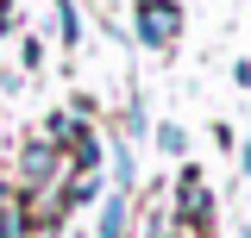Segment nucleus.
<instances>
[{
  "instance_id": "7ed1b4c3",
  "label": "nucleus",
  "mask_w": 251,
  "mask_h": 238,
  "mask_svg": "<svg viewBox=\"0 0 251 238\" xmlns=\"http://www.w3.org/2000/svg\"><path fill=\"white\" fill-rule=\"evenodd\" d=\"M50 169H57V150H50V144H31L25 150V182H44Z\"/></svg>"
},
{
  "instance_id": "f257e3e1",
  "label": "nucleus",
  "mask_w": 251,
  "mask_h": 238,
  "mask_svg": "<svg viewBox=\"0 0 251 238\" xmlns=\"http://www.w3.org/2000/svg\"><path fill=\"white\" fill-rule=\"evenodd\" d=\"M176 31H182V6L176 0H138V38L151 50H170Z\"/></svg>"
},
{
  "instance_id": "39448f33",
  "label": "nucleus",
  "mask_w": 251,
  "mask_h": 238,
  "mask_svg": "<svg viewBox=\"0 0 251 238\" xmlns=\"http://www.w3.org/2000/svg\"><path fill=\"white\" fill-rule=\"evenodd\" d=\"M0 25H13V0H0Z\"/></svg>"
},
{
  "instance_id": "423d86ee",
  "label": "nucleus",
  "mask_w": 251,
  "mask_h": 238,
  "mask_svg": "<svg viewBox=\"0 0 251 238\" xmlns=\"http://www.w3.org/2000/svg\"><path fill=\"white\" fill-rule=\"evenodd\" d=\"M239 238H251V226H245V232H239Z\"/></svg>"
},
{
  "instance_id": "f03ea898",
  "label": "nucleus",
  "mask_w": 251,
  "mask_h": 238,
  "mask_svg": "<svg viewBox=\"0 0 251 238\" xmlns=\"http://www.w3.org/2000/svg\"><path fill=\"white\" fill-rule=\"evenodd\" d=\"M176 207H182L188 219H195V226H201V219H207V207H214V201H207V182L195 176V169H188V176L176 182Z\"/></svg>"
},
{
  "instance_id": "20e7f679",
  "label": "nucleus",
  "mask_w": 251,
  "mask_h": 238,
  "mask_svg": "<svg viewBox=\"0 0 251 238\" xmlns=\"http://www.w3.org/2000/svg\"><path fill=\"white\" fill-rule=\"evenodd\" d=\"M126 232V194H107V207H100V238H120Z\"/></svg>"
}]
</instances>
